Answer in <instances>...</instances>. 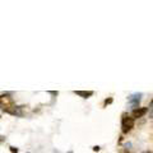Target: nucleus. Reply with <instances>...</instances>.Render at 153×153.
<instances>
[{
    "label": "nucleus",
    "instance_id": "f257e3e1",
    "mask_svg": "<svg viewBox=\"0 0 153 153\" xmlns=\"http://www.w3.org/2000/svg\"><path fill=\"white\" fill-rule=\"evenodd\" d=\"M0 108L4 112L10 114V115H17L21 116L22 115V107H18L14 103V100L9 93H4L0 96Z\"/></svg>",
    "mask_w": 153,
    "mask_h": 153
},
{
    "label": "nucleus",
    "instance_id": "f03ea898",
    "mask_svg": "<svg viewBox=\"0 0 153 153\" xmlns=\"http://www.w3.org/2000/svg\"><path fill=\"white\" fill-rule=\"evenodd\" d=\"M133 128H134V119L130 115L122 114V116H121V132L124 134H128V133L132 132Z\"/></svg>",
    "mask_w": 153,
    "mask_h": 153
},
{
    "label": "nucleus",
    "instance_id": "7ed1b4c3",
    "mask_svg": "<svg viewBox=\"0 0 153 153\" xmlns=\"http://www.w3.org/2000/svg\"><path fill=\"white\" fill-rule=\"evenodd\" d=\"M147 112H148V108H147V107H136V108H133L132 117H133L134 120H135V119H140V117H143Z\"/></svg>",
    "mask_w": 153,
    "mask_h": 153
},
{
    "label": "nucleus",
    "instance_id": "20e7f679",
    "mask_svg": "<svg viewBox=\"0 0 153 153\" xmlns=\"http://www.w3.org/2000/svg\"><path fill=\"white\" fill-rule=\"evenodd\" d=\"M140 97H142V93H135V94H133L129 97V103L132 105L133 108L138 107L139 102H140Z\"/></svg>",
    "mask_w": 153,
    "mask_h": 153
},
{
    "label": "nucleus",
    "instance_id": "39448f33",
    "mask_svg": "<svg viewBox=\"0 0 153 153\" xmlns=\"http://www.w3.org/2000/svg\"><path fill=\"white\" fill-rule=\"evenodd\" d=\"M74 93L82 98H89L93 96L94 92L93 91H74Z\"/></svg>",
    "mask_w": 153,
    "mask_h": 153
},
{
    "label": "nucleus",
    "instance_id": "423d86ee",
    "mask_svg": "<svg viewBox=\"0 0 153 153\" xmlns=\"http://www.w3.org/2000/svg\"><path fill=\"white\" fill-rule=\"evenodd\" d=\"M114 102V98L112 97H108L105 100V102H103V107H107V105H111V103Z\"/></svg>",
    "mask_w": 153,
    "mask_h": 153
},
{
    "label": "nucleus",
    "instance_id": "0eeeda50",
    "mask_svg": "<svg viewBox=\"0 0 153 153\" xmlns=\"http://www.w3.org/2000/svg\"><path fill=\"white\" fill-rule=\"evenodd\" d=\"M148 108V114H149V116L153 119V100L151 101V103H149V107H147Z\"/></svg>",
    "mask_w": 153,
    "mask_h": 153
},
{
    "label": "nucleus",
    "instance_id": "6e6552de",
    "mask_svg": "<svg viewBox=\"0 0 153 153\" xmlns=\"http://www.w3.org/2000/svg\"><path fill=\"white\" fill-rule=\"evenodd\" d=\"M10 151H12V153H17V152H18V149H17V148H14V147H10Z\"/></svg>",
    "mask_w": 153,
    "mask_h": 153
},
{
    "label": "nucleus",
    "instance_id": "1a4fd4ad",
    "mask_svg": "<svg viewBox=\"0 0 153 153\" xmlns=\"http://www.w3.org/2000/svg\"><path fill=\"white\" fill-rule=\"evenodd\" d=\"M93 151L94 152H98V151H100V147H93Z\"/></svg>",
    "mask_w": 153,
    "mask_h": 153
},
{
    "label": "nucleus",
    "instance_id": "9d476101",
    "mask_svg": "<svg viewBox=\"0 0 153 153\" xmlns=\"http://www.w3.org/2000/svg\"><path fill=\"white\" fill-rule=\"evenodd\" d=\"M5 140V138H4V136H1V135H0V143H3V142H4Z\"/></svg>",
    "mask_w": 153,
    "mask_h": 153
}]
</instances>
